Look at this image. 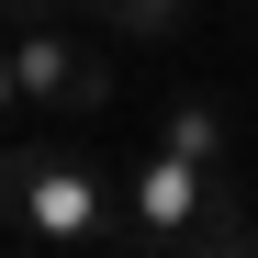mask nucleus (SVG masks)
Returning <instances> with one entry per match:
<instances>
[{"instance_id": "2", "label": "nucleus", "mask_w": 258, "mask_h": 258, "mask_svg": "<svg viewBox=\"0 0 258 258\" xmlns=\"http://www.w3.org/2000/svg\"><path fill=\"white\" fill-rule=\"evenodd\" d=\"M12 79H23V112H101L112 101V56L79 45L68 12H34L12 34Z\"/></svg>"}, {"instance_id": "4", "label": "nucleus", "mask_w": 258, "mask_h": 258, "mask_svg": "<svg viewBox=\"0 0 258 258\" xmlns=\"http://www.w3.org/2000/svg\"><path fill=\"white\" fill-rule=\"evenodd\" d=\"M157 146H168V157H191V168H225V157H236V123H225V101L180 90V101L157 112Z\"/></svg>"}, {"instance_id": "8", "label": "nucleus", "mask_w": 258, "mask_h": 258, "mask_svg": "<svg viewBox=\"0 0 258 258\" xmlns=\"http://www.w3.org/2000/svg\"><path fill=\"white\" fill-rule=\"evenodd\" d=\"M0 12H12V23H34V12H79V0H0Z\"/></svg>"}, {"instance_id": "7", "label": "nucleus", "mask_w": 258, "mask_h": 258, "mask_svg": "<svg viewBox=\"0 0 258 258\" xmlns=\"http://www.w3.org/2000/svg\"><path fill=\"white\" fill-rule=\"evenodd\" d=\"M12 112H23V79H12V45H0V135H12Z\"/></svg>"}, {"instance_id": "5", "label": "nucleus", "mask_w": 258, "mask_h": 258, "mask_svg": "<svg viewBox=\"0 0 258 258\" xmlns=\"http://www.w3.org/2000/svg\"><path fill=\"white\" fill-rule=\"evenodd\" d=\"M168 258H258V213L236 202V180H225V191H213V202L191 213V225H180V236H168Z\"/></svg>"}, {"instance_id": "9", "label": "nucleus", "mask_w": 258, "mask_h": 258, "mask_svg": "<svg viewBox=\"0 0 258 258\" xmlns=\"http://www.w3.org/2000/svg\"><path fill=\"white\" fill-rule=\"evenodd\" d=\"M0 258H56V247H34V236H23V247H0Z\"/></svg>"}, {"instance_id": "6", "label": "nucleus", "mask_w": 258, "mask_h": 258, "mask_svg": "<svg viewBox=\"0 0 258 258\" xmlns=\"http://www.w3.org/2000/svg\"><path fill=\"white\" fill-rule=\"evenodd\" d=\"M79 12H101V23H123V34H180L191 0H79Z\"/></svg>"}, {"instance_id": "3", "label": "nucleus", "mask_w": 258, "mask_h": 258, "mask_svg": "<svg viewBox=\"0 0 258 258\" xmlns=\"http://www.w3.org/2000/svg\"><path fill=\"white\" fill-rule=\"evenodd\" d=\"M225 180H236V168H191V157H168V146L135 157V180H123V202H112V213H123V247H168Z\"/></svg>"}, {"instance_id": "1", "label": "nucleus", "mask_w": 258, "mask_h": 258, "mask_svg": "<svg viewBox=\"0 0 258 258\" xmlns=\"http://www.w3.org/2000/svg\"><path fill=\"white\" fill-rule=\"evenodd\" d=\"M12 236H34V247H123V213H112V191H101L90 157L34 146L23 202H12Z\"/></svg>"}, {"instance_id": "10", "label": "nucleus", "mask_w": 258, "mask_h": 258, "mask_svg": "<svg viewBox=\"0 0 258 258\" xmlns=\"http://www.w3.org/2000/svg\"><path fill=\"white\" fill-rule=\"evenodd\" d=\"M101 258H146V247H101Z\"/></svg>"}]
</instances>
